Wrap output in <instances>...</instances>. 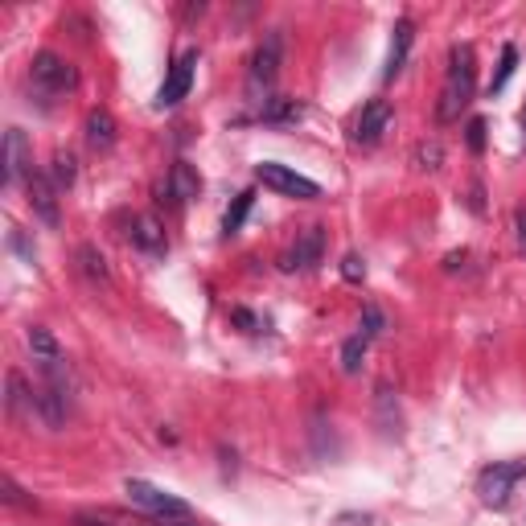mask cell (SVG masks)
<instances>
[{
  "mask_svg": "<svg viewBox=\"0 0 526 526\" xmlns=\"http://www.w3.org/2000/svg\"><path fill=\"white\" fill-rule=\"evenodd\" d=\"M366 350H370V337H366V333H354L350 342L342 346V370H346V374H358V370H362Z\"/></svg>",
  "mask_w": 526,
  "mask_h": 526,
  "instance_id": "obj_20",
  "label": "cell"
},
{
  "mask_svg": "<svg viewBox=\"0 0 526 526\" xmlns=\"http://www.w3.org/2000/svg\"><path fill=\"white\" fill-rule=\"evenodd\" d=\"M522 124H526V107H522Z\"/></svg>",
  "mask_w": 526,
  "mask_h": 526,
  "instance_id": "obj_31",
  "label": "cell"
},
{
  "mask_svg": "<svg viewBox=\"0 0 526 526\" xmlns=\"http://www.w3.org/2000/svg\"><path fill=\"white\" fill-rule=\"evenodd\" d=\"M165 194H169L173 206L194 202V198L202 194V177H198V169H194L190 161H177V165L169 169V177H165Z\"/></svg>",
  "mask_w": 526,
  "mask_h": 526,
  "instance_id": "obj_11",
  "label": "cell"
},
{
  "mask_svg": "<svg viewBox=\"0 0 526 526\" xmlns=\"http://www.w3.org/2000/svg\"><path fill=\"white\" fill-rule=\"evenodd\" d=\"M420 161H424V169H436V161H440V148L432 144V148H420Z\"/></svg>",
  "mask_w": 526,
  "mask_h": 526,
  "instance_id": "obj_29",
  "label": "cell"
},
{
  "mask_svg": "<svg viewBox=\"0 0 526 526\" xmlns=\"http://www.w3.org/2000/svg\"><path fill=\"white\" fill-rule=\"evenodd\" d=\"M280 62H284V33L272 29L263 33V42L251 54V91H268L280 74Z\"/></svg>",
  "mask_w": 526,
  "mask_h": 526,
  "instance_id": "obj_6",
  "label": "cell"
},
{
  "mask_svg": "<svg viewBox=\"0 0 526 526\" xmlns=\"http://www.w3.org/2000/svg\"><path fill=\"white\" fill-rule=\"evenodd\" d=\"M194 70H198V50H185V54H181V58L169 66L165 83H161V91H157V107H161V111H165V107H177L185 95H190Z\"/></svg>",
  "mask_w": 526,
  "mask_h": 526,
  "instance_id": "obj_7",
  "label": "cell"
},
{
  "mask_svg": "<svg viewBox=\"0 0 526 526\" xmlns=\"http://www.w3.org/2000/svg\"><path fill=\"white\" fill-rule=\"evenodd\" d=\"M522 481H526V461H494L477 473V498L490 510H506Z\"/></svg>",
  "mask_w": 526,
  "mask_h": 526,
  "instance_id": "obj_3",
  "label": "cell"
},
{
  "mask_svg": "<svg viewBox=\"0 0 526 526\" xmlns=\"http://www.w3.org/2000/svg\"><path fill=\"white\" fill-rule=\"evenodd\" d=\"M514 231H518V247H522V255H526V206L514 210Z\"/></svg>",
  "mask_w": 526,
  "mask_h": 526,
  "instance_id": "obj_27",
  "label": "cell"
},
{
  "mask_svg": "<svg viewBox=\"0 0 526 526\" xmlns=\"http://www.w3.org/2000/svg\"><path fill=\"white\" fill-rule=\"evenodd\" d=\"M362 333L370 337V342H374V337L383 333V313L374 309V305H366V309H362Z\"/></svg>",
  "mask_w": 526,
  "mask_h": 526,
  "instance_id": "obj_24",
  "label": "cell"
},
{
  "mask_svg": "<svg viewBox=\"0 0 526 526\" xmlns=\"http://www.w3.org/2000/svg\"><path fill=\"white\" fill-rule=\"evenodd\" d=\"M387 128H391V103H387V99H370V103L362 107L358 124H354V144H362V148L379 144Z\"/></svg>",
  "mask_w": 526,
  "mask_h": 526,
  "instance_id": "obj_8",
  "label": "cell"
},
{
  "mask_svg": "<svg viewBox=\"0 0 526 526\" xmlns=\"http://www.w3.org/2000/svg\"><path fill=\"white\" fill-rule=\"evenodd\" d=\"M514 66H518V50H514V46H502V66H498V74H494V83H490V95H494V91H502V87L510 83V74H514Z\"/></svg>",
  "mask_w": 526,
  "mask_h": 526,
  "instance_id": "obj_23",
  "label": "cell"
},
{
  "mask_svg": "<svg viewBox=\"0 0 526 526\" xmlns=\"http://www.w3.org/2000/svg\"><path fill=\"white\" fill-rule=\"evenodd\" d=\"M13 247H17V251H21V255H25V259H29V263H33V247H29V243H25V235H21V231H17V227H13Z\"/></svg>",
  "mask_w": 526,
  "mask_h": 526,
  "instance_id": "obj_30",
  "label": "cell"
},
{
  "mask_svg": "<svg viewBox=\"0 0 526 526\" xmlns=\"http://www.w3.org/2000/svg\"><path fill=\"white\" fill-rule=\"evenodd\" d=\"M251 206H255V190H243L235 202H231V210L227 214H222V235H239V227H243V222H247V214H251Z\"/></svg>",
  "mask_w": 526,
  "mask_h": 526,
  "instance_id": "obj_17",
  "label": "cell"
},
{
  "mask_svg": "<svg viewBox=\"0 0 526 526\" xmlns=\"http://www.w3.org/2000/svg\"><path fill=\"white\" fill-rule=\"evenodd\" d=\"M469 148H473V153L485 148V120H469Z\"/></svg>",
  "mask_w": 526,
  "mask_h": 526,
  "instance_id": "obj_26",
  "label": "cell"
},
{
  "mask_svg": "<svg viewBox=\"0 0 526 526\" xmlns=\"http://www.w3.org/2000/svg\"><path fill=\"white\" fill-rule=\"evenodd\" d=\"M74 259H79V268H83V276L87 280H95V284H103L107 280V259L87 243V247H79V255H74Z\"/></svg>",
  "mask_w": 526,
  "mask_h": 526,
  "instance_id": "obj_22",
  "label": "cell"
},
{
  "mask_svg": "<svg viewBox=\"0 0 526 526\" xmlns=\"http://www.w3.org/2000/svg\"><path fill=\"white\" fill-rule=\"evenodd\" d=\"M411 42H416V25H411V17H399L395 37H391V54H387V79H395V74L403 70V62L411 54Z\"/></svg>",
  "mask_w": 526,
  "mask_h": 526,
  "instance_id": "obj_15",
  "label": "cell"
},
{
  "mask_svg": "<svg viewBox=\"0 0 526 526\" xmlns=\"http://www.w3.org/2000/svg\"><path fill=\"white\" fill-rule=\"evenodd\" d=\"M231 317H235V321H239V325H243V329H247V333H259V321H255V317H251V313H247V309H235V313H231Z\"/></svg>",
  "mask_w": 526,
  "mask_h": 526,
  "instance_id": "obj_28",
  "label": "cell"
},
{
  "mask_svg": "<svg viewBox=\"0 0 526 526\" xmlns=\"http://www.w3.org/2000/svg\"><path fill=\"white\" fill-rule=\"evenodd\" d=\"M342 276H346V280H362V276H366V263H362L358 255H346V259H342Z\"/></svg>",
  "mask_w": 526,
  "mask_h": 526,
  "instance_id": "obj_25",
  "label": "cell"
},
{
  "mask_svg": "<svg viewBox=\"0 0 526 526\" xmlns=\"http://www.w3.org/2000/svg\"><path fill=\"white\" fill-rule=\"evenodd\" d=\"M29 165H33V157H29L25 132H21V128H9V132H5V181H9V185L21 181V177L29 173Z\"/></svg>",
  "mask_w": 526,
  "mask_h": 526,
  "instance_id": "obj_13",
  "label": "cell"
},
{
  "mask_svg": "<svg viewBox=\"0 0 526 526\" xmlns=\"http://www.w3.org/2000/svg\"><path fill=\"white\" fill-rule=\"evenodd\" d=\"M128 239H132V247L136 251H144V255H165L169 251V239H165V227L153 218V214H132V222H128Z\"/></svg>",
  "mask_w": 526,
  "mask_h": 526,
  "instance_id": "obj_9",
  "label": "cell"
},
{
  "mask_svg": "<svg viewBox=\"0 0 526 526\" xmlns=\"http://www.w3.org/2000/svg\"><path fill=\"white\" fill-rule=\"evenodd\" d=\"M29 350H33V362H42V370L46 366H62L66 362V354H62V346H58V337L50 333V329H42V325H33L29 333Z\"/></svg>",
  "mask_w": 526,
  "mask_h": 526,
  "instance_id": "obj_14",
  "label": "cell"
},
{
  "mask_svg": "<svg viewBox=\"0 0 526 526\" xmlns=\"http://www.w3.org/2000/svg\"><path fill=\"white\" fill-rule=\"evenodd\" d=\"M74 177H79V169H74V157H70V153H54V161H50V181H54V190H58V194L70 190Z\"/></svg>",
  "mask_w": 526,
  "mask_h": 526,
  "instance_id": "obj_19",
  "label": "cell"
},
{
  "mask_svg": "<svg viewBox=\"0 0 526 526\" xmlns=\"http://www.w3.org/2000/svg\"><path fill=\"white\" fill-rule=\"evenodd\" d=\"M321 255H325V231L309 227L305 235L292 243V251L284 255V272H309V268H317V263H321Z\"/></svg>",
  "mask_w": 526,
  "mask_h": 526,
  "instance_id": "obj_10",
  "label": "cell"
},
{
  "mask_svg": "<svg viewBox=\"0 0 526 526\" xmlns=\"http://www.w3.org/2000/svg\"><path fill=\"white\" fill-rule=\"evenodd\" d=\"M74 522H79V526H144L140 518H124L116 510H83Z\"/></svg>",
  "mask_w": 526,
  "mask_h": 526,
  "instance_id": "obj_21",
  "label": "cell"
},
{
  "mask_svg": "<svg viewBox=\"0 0 526 526\" xmlns=\"http://www.w3.org/2000/svg\"><path fill=\"white\" fill-rule=\"evenodd\" d=\"M54 181L42 177V173H29V206L33 214L46 222V227H58V198H54Z\"/></svg>",
  "mask_w": 526,
  "mask_h": 526,
  "instance_id": "obj_12",
  "label": "cell"
},
{
  "mask_svg": "<svg viewBox=\"0 0 526 526\" xmlns=\"http://www.w3.org/2000/svg\"><path fill=\"white\" fill-rule=\"evenodd\" d=\"M124 494H128L132 506H140L144 514H153L161 522L165 518H190V502L169 494V490H161V485H153V481H144V477H128Z\"/></svg>",
  "mask_w": 526,
  "mask_h": 526,
  "instance_id": "obj_4",
  "label": "cell"
},
{
  "mask_svg": "<svg viewBox=\"0 0 526 526\" xmlns=\"http://www.w3.org/2000/svg\"><path fill=\"white\" fill-rule=\"evenodd\" d=\"M87 144L95 148V153H107V148L116 144V120H111V111L95 107L87 116Z\"/></svg>",
  "mask_w": 526,
  "mask_h": 526,
  "instance_id": "obj_16",
  "label": "cell"
},
{
  "mask_svg": "<svg viewBox=\"0 0 526 526\" xmlns=\"http://www.w3.org/2000/svg\"><path fill=\"white\" fill-rule=\"evenodd\" d=\"M29 83H33V95L42 99V107H54L62 95L74 91L79 74H74V66L66 58L42 50V54H33V62H29Z\"/></svg>",
  "mask_w": 526,
  "mask_h": 526,
  "instance_id": "obj_2",
  "label": "cell"
},
{
  "mask_svg": "<svg viewBox=\"0 0 526 526\" xmlns=\"http://www.w3.org/2000/svg\"><path fill=\"white\" fill-rule=\"evenodd\" d=\"M255 177L268 185V190H276V194H284V198H296V202H317V198H321V185H317L313 177L296 173V169H288V165H280V161H263V165L255 169Z\"/></svg>",
  "mask_w": 526,
  "mask_h": 526,
  "instance_id": "obj_5",
  "label": "cell"
},
{
  "mask_svg": "<svg viewBox=\"0 0 526 526\" xmlns=\"http://www.w3.org/2000/svg\"><path fill=\"white\" fill-rule=\"evenodd\" d=\"M473 91H477V54H473V46H453L448 70H444V87H440V103H436L440 124L461 120V111L473 103Z\"/></svg>",
  "mask_w": 526,
  "mask_h": 526,
  "instance_id": "obj_1",
  "label": "cell"
},
{
  "mask_svg": "<svg viewBox=\"0 0 526 526\" xmlns=\"http://www.w3.org/2000/svg\"><path fill=\"white\" fill-rule=\"evenodd\" d=\"M300 116H305V107L296 99H263V120L268 124H296Z\"/></svg>",
  "mask_w": 526,
  "mask_h": 526,
  "instance_id": "obj_18",
  "label": "cell"
}]
</instances>
